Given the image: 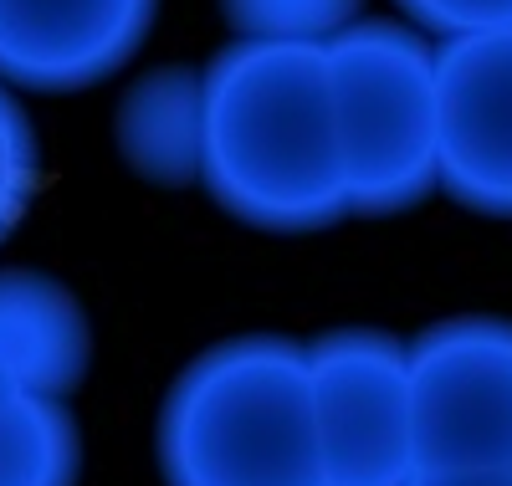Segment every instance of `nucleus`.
Here are the masks:
<instances>
[{"mask_svg": "<svg viewBox=\"0 0 512 486\" xmlns=\"http://www.w3.org/2000/svg\"><path fill=\"white\" fill-rule=\"evenodd\" d=\"M441 169L436 190L461 210L512 220V26L436 41Z\"/></svg>", "mask_w": 512, "mask_h": 486, "instance_id": "obj_6", "label": "nucleus"}, {"mask_svg": "<svg viewBox=\"0 0 512 486\" xmlns=\"http://www.w3.org/2000/svg\"><path fill=\"white\" fill-rule=\"evenodd\" d=\"M221 16L241 41H313L328 47L364 16V0H221Z\"/></svg>", "mask_w": 512, "mask_h": 486, "instance_id": "obj_11", "label": "nucleus"}, {"mask_svg": "<svg viewBox=\"0 0 512 486\" xmlns=\"http://www.w3.org/2000/svg\"><path fill=\"white\" fill-rule=\"evenodd\" d=\"M410 486H512V466H502V471H415Z\"/></svg>", "mask_w": 512, "mask_h": 486, "instance_id": "obj_14", "label": "nucleus"}, {"mask_svg": "<svg viewBox=\"0 0 512 486\" xmlns=\"http://www.w3.org/2000/svg\"><path fill=\"white\" fill-rule=\"evenodd\" d=\"M323 52L349 215L415 210L441 169L436 36L410 21L359 16Z\"/></svg>", "mask_w": 512, "mask_h": 486, "instance_id": "obj_3", "label": "nucleus"}, {"mask_svg": "<svg viewBox=\"0 0 512 486\" xmlns=\"http://www.w3.org/2000/svg\"><path fill=\"white\" fill-rule=\"evenodd\" d=\"M164 486H328L308 343L282 333H241L169 384L159 405Z\"/></svg>", "mask_w": 512, "mask_h": 486, "instance_id": "obj_2", "label": "nucleus"}, {"mask_svg": "<svg viewBox=\"0 0 512 486\" xmlns=\"http://www.w3.org/2000/svg\"><path fill=\"white\" fill-rule=\"evenodd\" d=\"M200 72V185L210 200L256 231H323L349 215L323 47L236 36Z\"/></svg>", "mask_w": 512, "mask_h": 486, "instance_id": "obj_1", "label": "nucleus"}, {"mask_svg": "<svg viewBox=\"0 0 512 486\" xmlns=\"http://www.w3.org/2000/svg\"><path fill=\"white\" fill-rule=\"evenodd\" d=\"M405 348L415 471L512 466V323L441 318Z\"/></svg>", "mask_w": 512, "mask_h": 486, "instance_id": "obj_4", "label": "nucleus"}, {"mask_svg": "<svg viewBox=\"0 0 512 486\" xmlns=\"http://www.w3.org/2000/svg\"><path fill=\"white\" fill-rule=\"evenodd\" d=\"M11 394H16V384H11V374H6V369H0V405H6Z\"/></svg>", "mask_w": 512, "mask_h": 486, "instance_id": "obj_15", "label": "nucleus"}, {"mask_svg": "<svg viewBox=\"0 0 512 486\" xmlns=\"http://www.w3.org/2000/svg\"><path fill=\"white\" fill-rule=\"evenodd\" d=\"M82 430L67 400L16 389L0 405V486H77Z\"/></svg>", "mask_w": 512, "mask_h": 486, "instance_id": "obj_10", "label": "nucleus"}, {"mask_svg": "<svg viewBox=\"0 0 512 486\" xmlns=\"http://www.w3.org/2000/svg\"><path fill=\"white\" fill-rule=\"evenodd\" d=\"M410 26L425 36L451 41V36H477V31H507L512 26V0H395Z\"/></svg>", "mask_w": 512, "mask_h": 486, "instance_id": "obj_13", "label": "nucleus"}, {"mask_svg": "<svg viewBox=\"0 0 512 486\" xmlns=\"http://www.w3.org/2000/svg\"><path fill=\"white\" fill-rule=\"evenodd\" d=\"M36 190H41V139H36V123L21 108L16 87L0 82V241H11V231L26 220Z\"/></svg>", "mask_w": 512, "mask_h": 486, "instance_id": "obj_12", "label": "nucleus"}, {"mask_svg": "<svg viewBox=\"0 0 512 486\" xmlns=\"http://www.w3.org/2000/svg\"><path fill=\"white\" fill-rule=\"evenodd\" d=\"M159 0H0V82L82 93L118 77L154 31Z\"/></svg>", "mask_w": 512, "mask_h": 486, "instance_id": "obj_7", "label": "nucleus"}, {"mask_svg": "<svg viewBox=\"0 0 512 486\" xmlns=\"http://www.w3.org/2000/svg\"><path fill=\"white\" fill-rule=\"evenodd\" d=\"M200 128H205V72L154 67L123 87L113 108V144L123 164L149 185H200Z\"/></svg>", "mask_w": 512, "mask_h": 486, "instance_id": "obj_9", "label": "nucleus"}, {"mask_svg": "<svg viewBox=\"0 0 512 486\" xmlns=\"http://www.w3.org/2000/svg\"><path fill=\"white\" fill-rule=\"evenodd\" d=\"M328 486H410V348L384 328H328L308 343Z\"/></svg>", "mask_w": 512, "mask_h": 486, "instance_id": "obj_5", "label": "nucleus"}, {"mask_svg": "<svg viewBox=\"0 0 512 486\" xmlns=\"http://www.w3.org/2000/svg\"><path fill=\"white\" fill-rule=\"evenodd\" d=\"M93 328L82 302L47 272L0 267V369L26 394H67L88 379Z\"/></svg>", "mask_w": 512, "mask_h": 486, "instance_id": "obj_8", "label": "nucleus"}]
</instances>
